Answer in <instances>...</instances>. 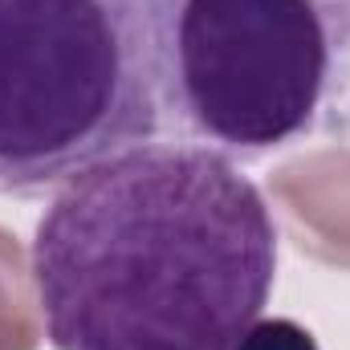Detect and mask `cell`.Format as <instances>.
<instances>
[{
  "mask_svg": "<svg viewBox=\"0 0 350 350\" xmlns=\"http://www.w3.org/2000/svg\"><path fill=\"white\" fill-rule=\"evenodd\" d=\"M29 273L53 350H232L269 306L277 224L228 155L155 139L53 191Z\"/></svg>",
  "mask_w": 350,
  "mask_h": 350,
  "instance_id": "obj_1",
  "label": "cell"
},
{
  "mask_svg": "<svg viewBox=\"0 0 350 350\" xmlns=\"http://www.w3.org/2000/svg\"><path fill=\"white\" fill-rule=\"evenodd\" d=\"M159 135L143 0H0V196L62 191Z\"/></svg>",
  "mask_w": 350,
  "mask_h": 350,
  "instance_id": "obj_3",
  "label": "cell"
},
{
  "mask_svg": "<svg viewBox=\"0 0 350 350\" xmlns=\"http://www.w3.org/2000/svg\"><path fill=\"white\" fill-rule=\"evenodd\" d=\"M163 131L232 163L318 131L350 74V0H143Z\"/></svg>",
  "mask_w": 350,
  "mask_h": 350,
  "instance_id": "obj_2",
  "label": "cell"
},
{
  "mask_svg": "<svg viewBox=\"0 0 350 350\" xmlns=\"http://www.w3.org/2000/svg\"><path fill=\"white\" fill-rule=\"evenodd\" d=\"M232 350H318V338L293 318H257Z\"/></svg>",
  "mask_w": 350,
  "mask_h": 350,
  "instance_id": "obj_4",
  "label": "cell"
}]
</instances>
